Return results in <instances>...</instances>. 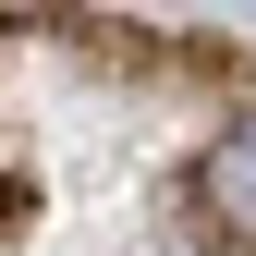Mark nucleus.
<instances>
[{"instance_id":"1","label":"nucleus","mask_w":256,"mask_h":256,"mask_svg":"<svg viewBox=\"0 0 256 256\" xmlns=\"http://www.w3.org/2000/svg\"><path fill=\"white\" fill-rule=\"evenodd\" d=\"M196 208L232 220V232H256V110L208 134V158H196Z\"/></svg>"}]
</instances>
